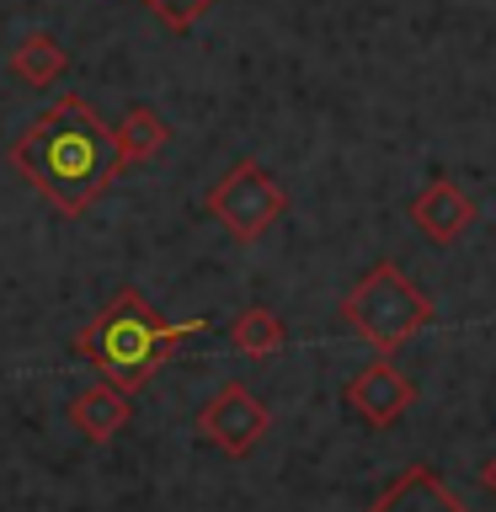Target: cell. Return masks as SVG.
Returning <instances> with one entry per match:
<instances>
[{"mask_svg":"<svg viewBox=\"0 0 496 512\" xmlns=\"http://www.w3.org/2000/svg\"><path fill=\"white\" fill-rule=\"evenodd\" d=\"M6 160L64 219H80L123 176V155H118V139H112V123L96 118L80 96H59L54 107H43L11 139Z\"/></svg>","mask_w":496,"mask_h":512,"instance_id":"1","label":"cell"},{"mask_svg":"<svg viewBox=\"0 0 496 512\" xmlns=\"http://www.w3.org/2000/svg\"><path fill=\"white\" fill-rule=\"evenodd\" d=\"M198 331H208V320L171 326V320L144 299V288H118V294L75 331L70 347H75L80 363H91L96 374L112 384V390H144V384L176 358V347Z\"/></svg>","mask_w":496,"mask_h":512,"instance_id":"2","label":"cell"},{"mask_svg":"<svg viewBox=\"0 0 496 512\" xmlns=\"http://www.w3.org/2000/svg\"><path fill=\"white\" fill-rule=\"evenodd\" d=\"M342 315H347V326L358 331L368 347H379V352H395L400 342H411L416 331H427L432 320H438V310L427 304V294L395 262L368 267L358 278V288H347Z\"/></svg>","mask_w":496,"mask_h":512,"instance_id":"3","label":"cell"},{"mask_svg":"<svg viewBox=\"0 0 496 512\" xmlns=\"http://www.w3.org/2000/svg\"><path fill=\"white\" fill-rule=\"evenodd\" d=\"M203 203H208V214H214L219 230L230 240H240V246L262 240L272 224L288 214V192L278 187V176H272L262 160H235V166L208 187Z\"/></svg>","mask_w":496,"mask_h":512,"instance_id":"4","label":"cell"},{"mask_svg":"<svg viewBox=\"0 0 496 512\" xmlns=\"http://www.w3.org/2000/svg\"><path fill=\"white\" fill-rule=\"evenodd\" d=\"M192 432L208 443V448H219V454H230V459H246L256 443H262V432H267V406L251 395V384H219L214 400L192 416Z\"/></svg>","mask_w":496,"mask_h":512,"instance_id":"5","label":"cell"},{"mask_svg":"<svg viewBox=\"0 0 496 512\" xmlns=\"http://www.w3.org/2000/svg\"><path fill=\"white\" fill-rule=\"evenodd\" d=\"M347 406L363 416L374 432H384V427H395L400 416H406L411 406H416V384L400 374L395 363H368L363 374H352L347 379Z\"/></svg>","mask_w":496,"mask_h":512,"instance_id":"6","label":"cell"},{"mask_svg":"<svg viewBox=\"0 0 496 512\" xmlns=\"http://www.w3.org/2000/svg\"><path fill=\"white\" fill-rule=\"evenodd\" d=\"M411 224L432 240V246H454V240L475 224V198L454 182V176H432V182L411 198Z\"/></svg>","mask_w":496,"mask_h":512,"instance_id":"7","label":"cell"},{"mask_svg":"<svg viewBox=\"0 0 496 512\" xmlns=\"http://www.w3.org/2000/svg\"><path fill=\"white\" fill-rule=\"evenodd\" d=\"M368 512H470V507L448 491V480L432 470V464H406V470L374 496Z\"/></svg>","mask_w":496,"mask_h":512,"instance_id":"8","label":"cell"},{"mask_svg":"<svg viewBox=\"0 0 496 512\" xmlns=\"http://www.w3.org/2000/svg\"><path fill=\"white\" fill-rule=\"evenodd\" d=\"M128 416H134V406H128V390H112V384H91V390H80L70 400V427L80 432L86 443H112L118 432L128 427Z\"/></svg>","mask_w":496,"mask_h":512,"instance_id":"9","label":"cell"},{"mask_svg":"<svg viewBox=\"0 0 496 512\" xmlns=\"http://www.w3.org/2000/svg\"><path fill=\"white\" fill-rule=\"evenodd\" d=\"M112 139H118V155H123V171H128V166H144V160H155L160 150H166V144H171V123L160 118L155 107L134 102L123 112V123L112 128Z\"/></svg>","mask_w":496,"mask_h":512,"instance_id":"10","label":"cell"},{"mask_svg":"<svg viewBox=\"0 0 496 512\" xmlns=\"http://www.w3.org/2000/svg\"><path fill=\"white\" fill-rule=\"evenodd\" d=\"M70 70V54H64V43L54 32H27L22 43L11 48V75L27 80V86H54V80Z\"/></svg>","mask_w":496,"mask_h":512,"instance_id":"11","label":"cell"},{"mask_svg":"<svg viewBox=\"0 0 496 512\" xmlns=\"http://www.w3.org/2000/svg\"><path fill=\"white\" fill-rule=\"evenodd\" d=\"M230 342H235V352H246V358H272V352L288 347V326L267 310V304H251V310H240L230 320Z\"/></svg>","mask_w":496,"mask_h":512,"instance_id":"12","label":"cell"},{"mask_svg":"<svg viewBox=\"0 0 496 512\" xmlns=\"http://www.w3.org/2000/svg\"><path fill=\"white\" fill-rule=\"evenodd\" d=\"M214 6L219 0H144V11H150L166 32H192Z\"/></svg>","mask_w":496,"mask_h":512,"instance_id":"13","label":"cell"},{"mask_svg":"<svg viewBox=\"0 0 496 512\" xmlns=\"http://www.w3.org/2000/svg\"><path fill=\"white\" fill-rule=\"evenodd\" d=\"M480 486H486V491L496 496V459H486V464H480Z\"/></svg>","mask_w":496,"mask_h":512,"instance_id":"14","label":"cell"}]
</instances>
